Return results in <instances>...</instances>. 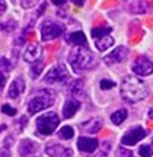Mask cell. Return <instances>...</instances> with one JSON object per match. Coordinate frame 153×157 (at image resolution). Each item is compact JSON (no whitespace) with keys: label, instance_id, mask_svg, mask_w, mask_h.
I'll return each mask as SVG.
<instances>
[{"label":"cell","instance_id":"obj_1","mask_svg":"<svg viewBox=\"0 0 153 157\" xmlns=\"http://www.w3.org/2000/svg\"><path fill=\"white\" fill-rule=\"evenodd\" d=\"M147 95V87L143 80L136 76H128L121 83V96L127 102H139L143 101Z\"/></svg>","mask_w":153,"mask_h":157},{"label":"cell","instance_id":"obj_2","mask_svg":"<svg viewBox=\"0 0 153 157\" xmlns=\"http://www.w3.org/2000/svg\"><path fill=\"white\" fill-rule=\"evenodd\" d=\"M69 61H70V66H72V68H73L76 73L95 68L98 64V60H96V57H95V54L91 52L86 47H76L70 52Z\"/></svg>","mask_w":153,"mask_h":157},{"label":"cell","instance_id":"obj_3","mask_svg":"<svg viewBox=\"0 0 153 157\" xmlns=\"http://www.w3.org/2000/svg\"><path fill=\"white\" fill-rule=\"evenodd\" d=\"M58 124H60V119L56 112H47L37 119V129L42 135H50L56 131Z\"/></svg>","mask_w":153,"mask_h":157},{"label":"cell","instance_id":"obj_4","mask_svg":"<svg viewBox=\"0 0 153 157\" xmlns=\"http://www.w3.org/2000/svg\"><path fill=\"white\" fill-rule=\"evenodd\" d=\"M54 103V98H53V93L45 90V92H42L40 95H37L35 98H32V101L28 103V111L29 113H37L42 111V109H47V108H50L51 105Z\"/></svg>","mask_w":153,"mask_h":157},{"label":"cell","instance_id":"obj_5","mask_svg":"<svg viewBox=\"0 0 153 157\" xmlns=\"http://www.w3.org/2000/svg\"><path fill=\"white\" fill-rule=\"evenodd\" d=\"M69 77V71L64 64H56L54 67H51L48 70V73L44 76V82L48 84H56V83H61L66 78Z\"/></svg>","mask_w":153,"mask_h":157},{"label":"cell","instance_id":"obj_6","mask_svg":"<svg viewBox=\"0 0 153 157\" xmlns=\"http://www.w3.org/2000/svg\"><path fill=\"white\" fill-rule=\"evenodd\" d=\"M63 31H64L63 25L53 22V21H45L41 26V36L44 41H51V39L60 36L63 34Z\"/></svg>","mask_w":153,"mask_h":157},{"label":"cell","instance_id":"obj_7","mask_svg":"<svg viewBox=\"0 0 153 157\" xmlns=\"http://www.w3.org/2000/svg\"><path fill=\"white\" fill-rule=\"evenodd\" d=\"M133 71L139 76H150L153 73V63L147 57H139L133 64Z\"/></svg>","mask_w":153,"mask_h":157},{"label":"cell","instance_id":"obj_8","mask_svg":"<svg viewBox=\"0 0 153 157\" xmlns=\"http://www.w3.org/2000/svg\"><path fill=\"white\" fill-rule=\"evenodd\" d=\"M128 56V48L127 47H117L115 50L108 54V56L104 57V63L108 64V66H112V64H118V63H123Z\"/></svg>","mask_w":153,"mask_h":157},{"label":"cell","instance_id":"obj_9","mask_svg":"<svg viewBox=\"0 0 153 157\" xmlns=\"http://www.w3.org/2000/svg\"><path fill=\"white\" fill-rule=\"evenodd\" d=\"M45 151L51 157H72L73 156L72 148L64 147L61 144H57V143H48L45 147Z\"/></svg>","mask_w":153,"mask_h":157},{"label":"cell","instance_id":"obj_10","mask_svg":"<svg viewBox=\"0 0 153 157\" xmlns=\"http://www.w3.org/2000/svg\"><path fill=\"white\" fill-rule=\"evenodd\" d=\"M144 137H146V131H144L142 127H136V128L130 129V131L123 137L121 143L125 144V146H134V144H137L140 140H143Z\"/></svg>","mask_w":153,"mask_h":157},{"label":"cell","instance_id":"obj_11","mask_svg":"<svg viewBox=\"0 0 153 157\" xmlns=\"http://www.w3.org/2000/svg\"><path fill=\"white\" fill-rule=\"evenodd\" d=\"M98 140L96 138H91V137H80L77 140V147L80 151L85 153H92L98 148Z\"/></svg>","mask_w":153,"mask_h":157},{"label":"cell","instance_id":"obj_12","mask_svg":"<svg viewBox=\"0 0 153 157\" xmlns=\"http://www.w3.org/2000/svg\"><path fill=\"white\" fill-rule=\"evenodd\" d=\"M37 150H38V144L32 140H22L21 141V144H19V148H18V151H19V156L21 157L32 156Z\"/></svg>","mask_w":153,"mask_h":157},{"label":"cell","instance_id":"obj_13","mask_svg":"<svg viewBox=\"0 0 153 157\" xmlns=\"http://www.w3.org/2000/svg\"><path fill=\"white\" fill-rule=\"evenodd\" d=\"M25 89V82H23L22 77H16L9 86V92H7V96L12 98V99H16L18 96L21 95Z\"/></svg>","mask_w":153,"mask_h":157},{"label":"cell","instance_id":"obj_14","mask_svg":"<svg viewBox=\"0 0 153 157\" xmlns=\"http://www.w3.org/2000/svg\"><path fill=\"white\" fill-rule=\"evenodd\" d=\"M80 109V102L77 99H69L66 103H64V108H63V115L64 118H73L76 115V112Z\"/></svg>","mask_w":153,"mask_h":157},{"label":"cell","instance_id":"obj_15","mask_svg":"<svg viewBox=\"0 0 153 157\" xmlns=\"http://www.w3.org/2000/svg\"><path fill=\"white\" fill-rule=\"evenodd\" d=\"M69 92L70 95L74 98H83L85 96V82L82 78H77V80H73L70 86H69Z\"/></svg>","mask_w":153,"mask_h":157},{"label":"cell","instance_id":"obj_16","mask_svg":"<svg viewBox=\"0 0 153 157\" xmlns=\"http://www.w3.org/2000/svg\"><path fill=\"white\" fill-rule=\"evenodd\" d=\"M41 56V47L38 44H31L23 52V60L28 63H35Z\"/></svg>","mask_w":153,"mask_h":157},{"label":"cell","instance_id":"obj_17","mask_svg":"<svg viewBox=\"0 0 153 157\" xmlns=\"http://www.w3.org/2000/svg\"><path fill=\"white\" fill-rule=\"evenodd\" d=\"M66 41L70 42V44H74L76 47H86V36L83 32L80 31H76V32H72L66 36Z\"/></svg>","mask_w":153,"mask_h":157},{"label":"cell","instance_id":"obj_18","mask_svg":"<svg viewBox=\"0 0 153 157\" xmlns=\"http://www.w3.org/2000/svg\"><path fill=\"white\" fill-rule=\"evenodd\" d=\"M102 124L101 121L98 119V118H93V119H89V121H86L80 125V128L86 131V132H98L99 129H101Z\"/></svg>","mask_w":153,"mask_h":157},{"label":"cell","instance_id":"obj_19","mask_svg":"<svg viewBox=\"0 0 153 157\" xmlns=\"http://www.w3.org/2000/svg\"><path fill=\"white\" fill-rule=\"evenodd\" d=\"M95 45H96V48L99 51H105V50L111 48V47L114 45V38L112 36H109V35L102 36V38H99V39L95 41Z\"/></svg>","mask_w":153,"mask_h":157},{"label":"cell","instance_id":"obj_20","mask_svg":"<svg viewBox=\"0 0 153 157\" xmlns=\"http://www.w3.org/2000/svg\"><path fill=\"white\" fill-rule=\"evenodd\" d=\"M127 9L131 13H143V12H146L147 6H146V2H130L127 5Z\"/></svg>","mask_w":153,"mask_h":157},{"label":"cell","instance_id":"obj_21","mask_svg":"<svg viewBox=\"0 0 153 157\" xmlns=\"http://www.w3.org/2000/svg\"><path fill=\"white\" fill-rule=\"evenodd\" d=\"M125 118H127V111L125 109H118L111 115V121H112L114 125H121L125 121Z\"/></svg>","mask_w":153,"mask_h":157},{"label":"cell","instance_id":"obj_22","mask_svg":"<svg viewBox=\"0 0 153 157\" xmlns=\"http://www.w3.org/2000/svg\"><path fill=\"white\" fill-rule=\"evenodd\" d=\"M42 70H44V61L42 60H37L35 63H32V66H31V76L32 78H37L42 73Z\"/></svg>","mask_w":153,"mask_h":157},{"label":"cell","instance_id":"obj_23","mask_svg":"<svg viewBox=\"0 0 153 157\" xmlns=\"http://www.w3.org/2000/svg\"><path fill=\"white\" fill-rule=\"evenodd\" d=\"M111 29L112 28H109V26H104V28H93L91 31V34H92V36L95 39H99V38H102V36H107V35H109V32H111Z\"/></svg>","mask_w":153,"mask_h":157},{"label":"cell","instance_id":"obj_24","mask_svg":"<svg viewBox=\"0 0 153 157\" xmlns=\"http://www.w3.org/2000/svg\"><path fill=\"white\" fill-rule=\"evenodd\" d=\"M73 135H74V129L72 128V127H69V125L63 127V128L58 131V137H60L61 140H70V138H73Z\"/></svg>","mask_w":153,"mask_h":157},{"label":"cell","instance_id":"obj_25","mask_svg":"<svg viewBox=\"0 0 153 157\" xmlns=\"http://www.w3.org/2000/svg\"><path fill=\"white\" fill-rule=\"evenodd\" d=\"M139 154L142 157H152L153 154V148L150 146H142L139 148Z\"/></svg>","mask_w":153,"mask_h":157},{"label":"cell","instance_id":"obj_26","mask_svg":"<svg viewBox=\"0 0 153 157\" xmlns=\"http://www.w3.org/2000/svg\"><path fill=\"white\" fill-rule=\"evenodd\" d=\"M115 157H133V153L125 148V147H120L118 150L115 151Z\"/></svg>","mask_w":153,"mask_h":157},{"label":"cell","instance_id":"obj_27","mask_svg":"<svg viewBox=\"0 0 153 157\" xmlns=\"http://www.w3.org/2000/svg\"><path fill=\"white\" fill-rule=\"evenodd\" d=\"M99 86H101L102 90H109V89H112L114 86H115V83H114L112 80H107V78H104V80L99 82Z\"/></svg>","mask_w":153,"mask_h":157},{"label":"cell","instance_id":"obj_28","mask_svg":"<svg viewBox=\"0 0 153 157\" xmlns=\"http://www.w3.org/2000/svg\"><path fill=\"white\" fill-rule=\"evenodd\" d=\"M2 112L6 113V115H10V117H13V115H16V109L6 103V105H3V106H2Z\"/></svg>","mask_w":153,"mask_h":157},{"label":"cell","instance_id":"obj_29","mask_svg":"<svg viewBox=\"0 0 153 157\" xmlns=\"http://www.w3.org/2000/svg\"><path fill=\"white\" fill-rule=\"evenodd\" d=\"M0 28L3 29V31H13V29L16 28V22L15 21H9V22H6V23H0Z\"/></svg>","mask_w":153,"mask_h":157},{"label":"cell","instance_id":"obj_30","mask_svg":"<svg viewBox=\"0 0 153 157\" xmlns=\"http://www.w3.org/2000/svg\"><path fill=\"white\" fill-rule=\"evenodd\" d=\"M0 67L3 68L5 71H7V70H12V64L6 57H0Z\"/></svg>","mask_w":153,"mask_h":157},{"label":"cell","instance_id":"obj_31","mask_svg":"<svg viewBox=\"0 0 153 157\" xmlns=\"http://www.w3.org/2000/svg\"><path fill=\"white\" fill-rule=\"evenodd\" d=\"M104 146V150H101V151L98 153V157H107V153H108V150H109V143H104L102 144Z\"/></svg>","mask_w":153,"mask_h":157},{"label":"cell","instance_id":"obj_32","mask_svg":"<svg viewBox=\"0 0 153 157\" xmlns=\"http://www.w3.org/2000/svg\"><path fill=\"white\" fill-rule=\"evenodd\" d=\"M0 157H12L7 148H0Z\"/></svg>","mask_w":153,"mask_h":157},{"label":"cell","instance_id":"obj_33","mask_svg":"<svg viewBox=\"0 0 153 157\" xmlns=\"http://www.w3.org/2000/svg\"><path fill=\"white\" fill-rule=\"evenodd\" d=\"M5 84H6V76L0 71V90L5 87Z\"/></svg>","mask_w":153,"mask_h":157},{"label":"cell","instance_id":"obj_34","mask_svg":"<svg viewBox=\"0 0 153 157\" xmlns=\"http://www.w3.org/2000/svg\"><path fill=\"white\" fill-rule=\"evenodd\" d=\"M6 7H7V6H6V2H0V16L5 13Z\"/></svg>","mask_w":153,"mask_h":157},{"label":"cell","instance_id":"obj_35","mask_svg":"<svg viewBox=\"0 0 153 157\" xmlns=\"http://www.w3.org/2000/svg\"><path fill=\"white\" fill-rule=\"evenodd\" d=\"M21 5H22L23 7H31V6H34V3H32V2H21Z\"/></svg>","mask_w":153,"mask_h":157},{"label":"cell","instance_id":"obj_36","mask_svg":"<svg viewBox=\"0 0 153 157\" xmlns=\"http://www.w3.org/2000/svg\"><path fill=\"white\" fill-rule=\"evenodd\" d=\"M54 5H57V6H63V5H66V2H54Z\"/></svg>","mask_w":153,"mask_h":157},{"label":"cell","instance_id":"obj_37","mask_svg":"<svg viewBox=\"0 0 153 157\" xmlns=\"http://www.w3.org/2000/svg\"><path fill=\"white\" fill-rule=\"evenodd\" d=\"M149 118H153V108L149 111Z\"/></svg>","mask_w":153,"mask_h":157},{"label":"cell","instance_id":"obj_38","mask_svg":"<svg viewBox=\"0 0 153 157\" xmlns=\"http://www.w3.org/2000/svg\"><path fill=\"white\" fill-rule=\"evenodd\" d=\"M74 5H77V6H83V2H73Z\"/></svg>","mask_w":153,"mask_h":157},{"label":"cell","instance_id":"obj_39","mask_svg":"<svg viewBox=\"0 0 153 157\" xmlns=\"http://www.w3.org/2000/svg\"><path fill=\"white\" fill-rule=\"evenodd\" d=\"M3 129H6V125H0V132H2Z\"/></svg>","mask_w":153,"mask_h":157}]
</instances>
